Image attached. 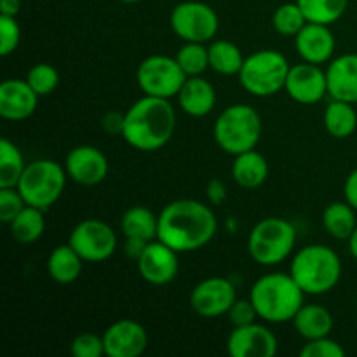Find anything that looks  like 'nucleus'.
I'll list each match as a JSON object with an SVG mask.
<instances>
[{
    "label": "nucleus",
    "mask_w": 357,
    "mask_h": 357,
    "mask_svg": "<svg viewBox=\"0 0 357 357\" xmlns=\"http://www.w3.org/2000/svg\"><path fill=\"white\" fill-rule=\"evenodd\" d=\"M65 169L70 180L75 183L94 187L107 178L110 166L107 155L100 149L93 145H79L66 155Z\"/></svg>",
    "instance_id": "16"
},
{
    "label": "nucleus",
    "mask_w": 357,
    "mask_h": 357,
    "mask_svg": "<svg viewBox=\"0 0 357 357\" xmlns=\"http://www.w3.org/2000/svg\"><path fill=\"white\" fill-rule=\"evenodd\" d=\"M227 316H229V321L232 323V326L236 328L255 323L258 317V312L251 300H236L232 303V307H230L229 312H227Z\"/></svg>",
    "instance_id": "39"
},
{
    "label": "nucleus",
    "mask_w": 357,
    "mask_h": 357,
    "mask_svg": "<svg viewBox=\"0 0 357 357\" xmlns=\"http://www.w3.org/2000/svg\"><path fill=\"white\" fill-rule=\"evenodd\" d=\"M119 2H122V3H138V2H142V0H119Z\"/></svg>",
    "instance_id": "45"
},
{
    "label": "nucleus",
    "mask_w": 357,
    "mask_h": 357,
    "mask_svg": "<svg viewBox=\"0 0 357 357\" xmlns=\"http://www.w3.org/2000/svg\"><path fill=\"white\" fill-rule=\"evenodd\" d=\"M70 351L75 357H101L105 356L103 337L94 333H80L72 340Z\"/></svg>",
    "instance_id": "37"
},
{
    "label": "nucleus",
    "mask_w": 357,
    "mask_h": 357,
    "mask_svg": "<svg viewBox=\"0 0 357 357\" xmlns=\"http://www.w3.org/2000/svg\"><path fill=\"white\" fill-rule=\"evenodd\" d=\"M174 58L187 77L202 75L209 68V51L201 42H185Z\"/></svg>",
    "instance_id": "33"
},
{
    "label": "nucleus",
    "mask_w": 357,
    "mask_h": 357,
    "mask_svg": "<svg viewBox=\"0 0 357 357\" xmlns=\"http://www.w3.org/2000/svg\"><path fill=\"white\" fill-rule=\"evenodd\" d=\"M302 357H344L345 351L338 342L331 340L330 337L316 338V340H307L300 351Z\"/></svg>",
    "instance_id": "38"
},
{
    "label": "nucleus",
    "mask_w": 357,
    "mask_h": 357,
    "mask_svg": "<svg viewBox=\"0 0 357 357\" xmlns=\"http://www.w3.org/2000/svg\"><path fill=\"white\" fill-rule=\"evenodd\" d=\"M66 178L68 174L65 166L51 159H38L26 164L16 188L28 206H35L45 211L63 195Z\"/></svg>",
    "instance_id": "8"
},
{
    "label": "nucleus",
    "mask_w": 357,
    "mask_h": 357,
    "mask_svg": "<svg viewBox=\"0 0 357 357\" xmlns=\"http://www.w3.org/2000/svg\"><path fill=\"white\" fill-rule=\"evenodd\" d=\"M10 236L20 244H31L40 239L45 232L44 209L24 206L20 215L9 223Z\"/></svg>",
    "instance_id": "28"
},
{
    "label": "nucleus",
    "mask_w": 357,
    "mask_h": 357,
    "mask_svg": "<svg viewBox=\"0 0 357 357\" xmlns=\"http://www.w3.org/2000/svg\"><path fill=\"white\" fill-rule=\"evenodd\" d=\"M230 173H232L234 181L239 187L246 188V190H253V188L261 187L268 178V162L255 149L248 150V152L239 153V155H234Z\"/></svg>",
    "instance_id": "24"
},
{
    "label": "nucleus",
    "mask_w": 357,
    "mask_h": 357,
    "mask_svg": "<svg viewBox=\"0 0 357 357\" xmlns=\"http://www.w3.org/2000/svg\"><path fill=\"white\" fill-rule=\"evenodd\" d=\"M176 98L181 110L190 117H206L216 105L215 87L201 75L187 77Z\"/></svg>",
    "instance_id": "22"
},
{
    "label": "nucleus",
    "mask_w": 357,
    "mask_h": 357,
    "mask_svg": "<svg viewBox=\"0 0 357 357\" xmlns=\"http://www.w3.org/2000/svg\"><path fill=\"white\" fill-rule=\"evenodd\" d=\"M176 129V112L169 100L143 96L126 112L122 138L132 149L155 152L169 143Z\"/></svg>",
    "instance_id": "2"
},
{
    "label": "nucleus",
    "mask_w": 357,
    "mask_h": 357,
    "mask_svg": "<svg viewBox=\"0 0 357 357\" xmlns=\"http://www.w3.org/2000/svg\"><path fill=\"white\" fill-rule=\"evenodd\" d=\"M289 274L305 295H324L337 288L342 278V260L324 244H309L293 257Z\"/></svg>",
    "instance_id": "4"
},
{
    "label": "nucleus",
    "mask_w": 357,
    "mask_h": 357,
    "mask_svg": "<svg viewBox=\"0 0 357 357\" xmlns=\"http://www.w3.org/2000/svg\"><path fill=\"white\" fill-rule=\"evenodd\" d=\"M26 206L17 188H0V222L9 225Z\"/></svg>",
    "instance_id": "36"
},
{
    "label": "nucleus",
    "mask_w": 357,
    "mask_h": 357,
    "mask_svg": "<svg viewBox=\"0 0 357 357\" xmlns=\"http://www.w3.org/2000/svg\"><path fill=\"white\" fill-rule=\"evenodd\" d=\"M349 251H351L352 257L357 260V227L354 232H352V236L349 237Z\"/></svg>",
    "instance_id": "44"
},
{
    "label": "nucleus",
    "mask_w": 357,
    "mask_h": 357,
    "mask_svg": "<svg viewBox=\"0 0 357 357\" xmlns=\"http://www.w3.org/2000/svg\"><path fill=\"white\" fill-rule=\"evenodd\" d=\"M278 349L279 342L274 331L257 323L236 326L227 340V351L232 357H274Z\"/></svg>",
    "instance_id": "15"
},
{
    "label": "nucleus",
    "mask_w": 357,
    "mask_h": 357,
    "mask_svg": "<svg viewBox=\"0 0 357 357\" xmlns=\"http://www.w3.org/2000/svg\"><path fill=\"white\" fill-rule=\"evenodd\" d=\"M157 229H159V215H153V211L145 206L129 208L121 218V232L128 239L126 253L132 260H138L146 244L157 239Z\"/></svg>",
    "instance_id": "17"
},
{
    "label": "nucleus",
    "mask_w": 357,
    "mask_h": 357,
    "mask_svg": "<svg viewBox=\"0 0 357 357\" xmlns=\"http://www.w3.org/2000/svg\"><path fill=\"white\" fill-rule=\"evenodd\" d=\"M291 65L284 54L274 49H260L244 59L239 82L251 96L271 98L284 89Z\"/></svg>",
    "instance_id": "6"
},
{
    "label": "nucleus",
    "mask_w": 357,
    "mask_h": 357,
    "mask_svg": "<svg viewBox=\"0 0 357 357\" xmlns=\"http://www.w3.org/2000/svg\"><path fill=\"white\" fill-rule=\"evenodd\" d=\"M333 316L326 307L319 303H303L296 316L293 317V326L296 333L307 340H316V338L330 337L333 330Z\"/></svg>",
    "instance_id": "23"
},
{
    "label": "nucleus",
    "mask_w": 357,
    "mask_h": 357,
    "mask_svg": "<svg viewBox=\"0 0 357 357\" xmlns=\"http://www.w3.org/2000/svg\"><path fill=\"white\" fill-rule=\"evenodd\" d=\"M24 167L21 150L9 139H0V188H16Z\"/></svg>",
    "instance_id": "30"
},
{
    "label": "nucleus",
    "mask_w": 357,
    "mask_h": 357,
    "mask_svg": "<svg viewBox=\"0 0 357 357\" xmlns=\"http://www.w3.org/2000/svg\"><path fill=\"white\" fill-rule=\"evenodd\" d=\"M356 209L347 201L331 202L323 211V227L331 237L338 241H349L357 227Z\"/></svg>",
    "instance_id": "27"
},
{
    "label": "nucleus",
    "mask_w": 357,
    "mask_h": 357,
    "mask_svg": "<svg viewBox=\"0 0 357 357\" xmlns=\"http://www.w3.org/2000/svg\"><path fill=\"white\" fill-rule=\"evenodd\" d=\"M21 42V28L14 16L0 14V54L7 58Z\"/></svg>",
    "instance_id": "35"
},
{
    "label": "nucleus",
    "mask_w": 357,
    "mask_h": 357,
    "mask_svg": "<svg viewBox=\"0 0 357 357\" xmlns=\"http://www.w3.org/2000/svg\"><path fill=\"white\" fill-rule=\"evenodd\" d=\"M84 260L70 244L54 248L47 258V274L58 284H72L82 272Z\"/></svg>",
    "instance_id": "25"
},
{
    "label": "nucleus",
    "mask_w": 357,
    "mask_h": 357,
    "mask_svg": "<svg viewBox=\"0 0 357 357\" xmlns=\"http://www.w3.org/2000/svg\"><path fill=\"white\" fill-rule=\"evenodd\" d=\"M26 82L30 84L31 89L38 94V96H49L54 93V89L59 84V73L49 63H37L30 68L26 75Z\"/></svg>",
    "instance_id": "34"
},
{
    "label": "nucleus",
    "mask_w": 357,
    "mask_h": 357,
    "mask_svg": "<svg viewBox=\"0 0 357 357\" xmlns=\"http://www.w3.org/2000/svg\"><path fill=\"white\" fill-rule=\"evenodd\" d=\"M323 121L328 135L337 139H345L354 135L357 129V112L352 103L331 100V103L324 110Z\"/></svg>",
    "instance_id": "26"
},
{
    "label": "nucleus",
    "mask_w": 357,
    "mask_h": 357,
    "mask_svg": "<svg viewBox=\"0 0 357 357\" xmlns=\"http://www.w3.org/2000/svg\"><path fill=\"white\" fill-rule=\"evenodd\" d=\"M284 91L300 105H316L328 94L326 70L314 63H300L289 68Z\"/></svg>",
    "instance_id": "14"
},
{
    "label": "nucleus",
    "mask_w": 357,
    "mask_h": 357,
    "mask_svg": "<svg viewBox=\"0 0 357 357\" xmlns=\"http://www.w3.org/2000/svg\"><path fill=\"white\" fill-rule=\"evenodd\" d=\"M103 344L108 357H138L149 345V335L138 321L122 319L105 330Z\"/></svg>",
    "instance_id": "18"
},
{
    "label": "nucleus",
    "mask_w": 357,
    "mask_h": 357,
    "mask_svg": "<svg viewBox=\"0 0 357 357\" xmlns=\"http://www.w3.org/2000/svg\"><path fill=\"white\" fill-rule=\"evenodd\" d=\"M326 79L331 100L357 103V54L349 52L331 59L326 68Z\"/></svg>",
    "instance_id": "21"
},
{
    "label": "nucleus",
    "mask_w": 357,
    "mask_h": 357,
    "mask_svg": "<svg viewBox=\"0 0 357 357\" xmlns=\"http://www.w3.org/2000/svg\"><path fill=\"white\" fill-rule=\"evenodd\" d=\"M68 244L87 264L108 260L117 250V234L107 222L89 218L77 223L70 232Z\"/></svg>",
    "instance_id": "11"
},
{
    "label": "nucleus",
    "mask_w": 357,
    "mask_h": 357,
    "mask_svg": "<svg viewBox=\"0 0 357 357\" xmlns=\"http://www.w3.org/2000/svg\"><path fill=\"white\" fill-rule=\"evenodd\" d=\"M264 131L261 117L251 105L237 103L227 107L218 115L213 128V136L220 149L230 155L253 150Z\"/></svg>",
    "instance_id": "5"
},
{
    "label": "nucleus",
    "mask_w": 357,
    "mask_h": 357,
    "mask_svg": "<svg viewBox=\"0 0 357 357\" xmlns=\"http://www.w3.org/2000/svg\"><path fill=\"white\" fill-rule=\"evenodd\" d=\"M124 117L126 114L121 112H107L101 119V126L108 135H121L124 131Z\"/></svg>",
    "instance_id": "40"
},
{
    "label": "nucleus",
    "mask_w": 357,
    "mask_h": 357,
    "mask_svg": "<svg viewBox=\"0 0 357 357\" xmlns=\"http://www.w3.org/2000/svg\"><path fill=\"white\" fill-rule=\"evenodd\" d=\"M171 30L183 42L213 40L220 28V20L211 6L199 0H185L176 3L169 16Z\"/></svg>",
    "instance_id": "9"
},
{
    "label": "nucleus",
    "mask_w": 357,
    "mask_h": 357,
    "mask_svg": "<svg viewBox=\"0 0 357 357\" xmlns=\"http://www.w3.org/2000/svg\"><path fill=\"white\" fill-rule=\"evenodd\" d=\"M309 23L333 24L349 7V0H296Z\"/></svg>",
    "instance_id": "31"
},
{
    "label": "nucleus",
    "mask_w": 357,
    "mask_h": 357,
    "mask_svg": "<svg viewBox=\"0 0 357 357\" xmlns=\"http://www.w3.org/2000/svg\"><path fill=\"white\" fill-rule=\"evenodd\" d=\"M38 94L26 79H9L0 84V117L6 121H26L38 105Z\"/></svg>",
    "instance_id": "19"
},
{
    "label": "nucleus",
    "mask_w": 357,
    "mask_h": 357,
    "mask_svg": "<svg viewBox=\"0 0 357 357\" xmlns=\"http://www.w3.org/2000/svg\"><path fill=\"white\" fill-rule=\"evenodd\" d=\"M236 300V286L227 278L204 279L190 293L192 310L206 319H215L227 314Z\"/></svg>",
    "instance_id": "12"
},
{
    "label": "nucleus",
    "mask_w": 357,
    "mask_h": 357,
    "mask_svg": "<svg viewBox=\"0 0 357 357\" xmlns=\"http://www.w3.org/2000/svg\"><path fill=\"white\" fill-rule=\"evenodd\" d=\"M307 23L309 21H307L305 14H303L302 7L296 3V0L282 3L272 14V26L278 33L284 35V37L295 38Z\"/></svg>",
    "instance_id": "32"
},
{
    "label": "nucleus",
    "mask_w": 357,
    "mask_h": 357,
    "mask_svg": "<svg viewBox=\"0 0 357 357\" xmlns=\"http://www.w3.org/2000/svg\"><path fill=\"white\" fill-rule=\"evenodd\" d=\"M209 68L220 75H239L244 65L241 49L230 40H215L209 44Z\"/></svg>",
    "instance_id": "29"
},
{
    "label": "nucleus",
    "mask_w": 357,
    "mask_h": 357,
    "mask_svg": "<svg viewBox=\"0 0 357 357\" xmlns=\"http://www.w3.org/2000/svg\"><path fill=\"white\" fill-rule=\"evenodd\" d=\"M344 195L345 201L352 206L357 211V167L354 171H351L344 183Z\"/></svg>",
    "instance_id": "42"
},
{
    "label": "nucleus",
    "mask_w": 357,
    "mask_h": 357,
    "mask_svg": "<svg viewBox=\"0 0 357 357\" xmlns=\"http://www.w3.org/2000/svg\"><path fill=\"white\" fill-rule=\"evenodd\" d=\"M295 47L303 61L324 65L333 58L337 40L330 24L307 23L295 37Z\"/></svg>",
    "instance_id": "20"
},
{
    "label": "nucleus",
    "mask_w": 357,
    "mask_h": 357,
    "mask_svg": "<svg viewBox=\"0 0 357 357\" xmlns=\"http://www.w3.org/2000/svg\"><path fill=\"white\" fill-rule=\"evenodd\" d=\"M305 293L291 274L272 272L265 274L253 284L250 300L257 309L258 317L265 323L281 324L293 321L303 305Z\"/></svg>",
    "instance_id": "3"
},
{
    "label": "nucleus",
    "mask_w": 357,
    "mask_h": 357,
    "mask_svg": "<svg viewBox=\"0 0 357 357\" xmlns=\"http://www.w3.org/2000/svg\"><path fill=\"white\" fill-rule=\"evenodd\" d=\"M206 195H208L211 204H222L227 197V187L222 180H211L206 187Z\"/></svg>",
    "instance_id": "41"
},
{
    "label": "nucleus",
    "mask_w": 357,
    "mask_h": 357,
    "mask_svg": "<svg viewBox=\"0 0 357 357\" xmlns=\"http://www.w3.org/2000/svg\"><path fill=\"white\" fill-rule=\"evenodd\" d=\"M218 230L215 211L195 199H176L159 213L157 239L178 253H190L204 248Z\"/></svg>",
    "instance_id": "1"
},
{
    "label": "nucleus",
    "mask_w": 357,
    "mask_h": 357,
    "mask_svg": "<svg viewBox=\"0 0 357 357\" xmlns=\"http://www.w3.org/2000/svg\"><path fill=\"white\" fill-rule=\"evenodd\" d=\"M296 244V230L284 218H265L253 227L248 237L250 257L264 267L284 261L293 253Z\"/></svg>",
    "instance_id": "7"
},
{
    "label": "nucleus",
    "mask_w": 357,
    "mask_h": 357,
    "mask_svg": "<svg viewBox=\"0 0 357 357\" xmlns=\"http://www.w3.org/2000/svg\"><path fill=\"white\" fill-rule=\"evenodd\" d=\"M138 86L146 96H155L169 100L178 96L187 75L178 65L176 58L164 54H153L143 59L136 70Z\"/></svg>",
    "instance_id": "10"
},
{
    "label": "nucleus",
    "mask_w": 357,
    "mask_h": 357,
    "mask_svg": "<svg viewBox=\"0 0 357 357\" xmlns=\"http://www.w3.org/2000/svg\"><path fill=\"white\" fill-rule=\"evenodd\" d=\"M21 10V0H0V14L16 17Z\"/></svg>",
    "instance_id": "43"
},
{
    "label": "nucleus",
    "mask_w": 357,
    "mask_h": 357,
    "mask_svg": "<svg viewBox=\"0 0 357 357\" xmlns=\"http://www.w3.org/2000/svg\"><path fill=\"white\" fill-rule=\"evenodd\" d=\"M138 272L149 284L166 286L176 279L180 271L178 251L164 244L162 241L153 239L145 246L136 260Z\"/></svg>",
    "instance_id": "13"
}]
</instances>
